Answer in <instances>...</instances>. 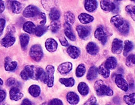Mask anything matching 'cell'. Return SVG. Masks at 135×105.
Segmentation results:
<instances>
[{
	"mask_svg": "<svg viewBox=\"0 0 135 105\" xmlns=\"http://www.w3.org/2000/svg\"><path fill=\"white\" fill-rule=\"evenodd\" d=\"M115 83L117 86L122 90L124 92H127L129 88V85L126 79L123 78L122 75L118 74L115 76Z\"/></svg>",
	"mask_w": 135,
	"mask_h": 105,
	"instance_id": "obj_8",
	"label": "cell"
},
{
	"mask_svg": "<svg viewBox=\"0 0 135 105\" xmlns=\"http://www.w3.org/2000/svg\"><path fill=\"white\" fill-rule=\"evenodd\" d=\"M5 9V5H4V2L3 1H1L0 0V14L2 13L4 11Z\"/></svg>",
	"mask_w": 135,
	"mask_h": 105,
	"instance_id": "obj_51",
	"label": "cell"
},
{
	"mask_svg": "<svg viewBox=\"0 0 135 105\" xmlns=\"http://www.w3.org/2000/svg\"><path fill=\"white\" fill-rule=\"evenodd\" d=\"M96 101H97V100H96L95 97L92 96V97L90 98L86 101V103L84 104V105H93V104L96 103Z\"/></svg>",
	"mask_w": 135,
	"mask_h": 105,
	"instance_id": "obj_46",
	"label": "cell"
},
{
	"mask_svg": "<svg viewBox=\"0 0 135 105\" xmlns=\"http://www.w3.org/2000/svg\"><path fill=\"white\" fill-rule=\"evenodd\" d=\"M39 13H40L39 9L37 7L33 6V5H29L24 9L23 16L25 18H30L35 17Z\"/></svg>",
	"mask_w": 135,
	"mask_h": 105,
	"instance_id": "obj_7",
	"label": "cell"
},
{
	"mask_svg": "<svg viewBox=\"0 0 135 105\" xmlns=\"http://www.w3.org/2000/svg\"><path fill=\"white\" fill-rule=\"evenodd\" d=\"M97 73L101 74L103 78H109L110 75V72L108 69H107L105 66L104 64H102L97 68Z\"/></svg>",
	"mask_w": 135,
	"mask_h": 105,
	"instance_id": "obj_27",
	"label": "cell"
},
{
	"mask_svg": "<svg viewBox=\"0 0 135 105\" xmlns=\"http://www.w3.org/2000/svg\"><path fill=\"white\" fill-rule=\"evenodd\" d=\"M18 84V82L14 78H10L7 79L6 84L8 86H12V87H17L16 84Z\"/></svg>",
	"mask_w": 135,
	"mask_h": 105,
	"instance_id": "obj_43",
	"label": "cell"
},
{
	"mask_svg": "<svg viewBox=\"0 0 135 105\" xmlns=\"http://www.w3.org/2000/svg\"><path fill=\"white\" fill-rule=\"evenodd\" d=\"M49 105H64L61 100L58 98H54L49 102Z\"/></svg>",
	"mask_w": 135,
	"mask_h": 105,
	"instance_id": "obj_44",
	"label": "cell"
},
{
	"mask_svg": "<svg viewBox=\"0 0 135 105\" xmlns=\"http://www.w3.org/2000/svg\"><path fill=\"white\" fill-rule=\"evenodd\" d=\"M60 43H61V45L64 46V47H67V46H68V44H69V43H68V41L66 40V38H65L64 37L60 38Z\"/></svg>",
	"mask_w": 135,
	"mask_h": 105,
	"instance_id": "obj_48",
	"label": "cell"
},
{
	"mask_svg": "<svg viewBox=\"0 0 135 105\" xmlns=\"http://www.w3.org/2000/svg\"><path fill=\"white\" fill-rule=\"evenodd\" d=\"M97 2L94 0H86L84 2L85 9L89 12H93L97 9Z\"/></svg>",
	"mask_w": 135,
	"mask_h": 105,
	"instance_id": "obj_20",
	"label": "cell"
},
{
	"mask_svg": "<svg viewBox=\"0 0 135 105\" xmlns=\"http://www.w3.org/2000/svg\"><path fill=\"white\" fill-rule=\"evenodd\" d=\"M78 90L80 94L83 96H86L89 92V88L86 83L80 82L78 85Z\"/></svg>",
	"mask_w": 135,
	"mask_h": 105,
	"instance_id": "obj_26",
	"label": "cell"
},
{
	"mask_svg": "<svg viewBox=\"0 0 135 105\" xmlns=\"http://www.w3.org/2000/svg\"><path fill=\"white\" fill-rule=\"evenodd\" d=\"M41 105H49V104L46 103V102H43V103H42Z\"/></svg>",
	"mask_w": 135,
	"mask_h": 105,
	"instance_id": "obj_53",
	"label": "cell"
},
{
	"mask_svg": "<svg viewBox=\"0 0 135 105\" xmlns=\"http://www.w3.org/2000/svg\"><path fill=\"white\" fill-rule=\"evenodd\" d=\"M3 80H2V79H1V78H0V86H2L3 85Z\"/></svg>",
	"mask_w": 135,
	"mask_h": 105,
	"instance_id": "obj_52",
	"label": "cell"
},
{
	"mask_svg": "<svg viewBox=\"0 0 135 105\" xmlns=\"http://www.w3.org/2000/svg\"><path fill=\"white\" fill-rule=\"evenodd\" d=\"M54 67L51 65H48L45 69V84H47L48 87L51 88L54 86Z\"/></svg>",
	"mask_w": 135,
	"mask_h": 105,
	"instance_id": "obj_5",
	"label": "cell"
},
{
	"mask_svg": "<svg viewBox=\"0 0 135 105\" xmlns=\"http://www.w3.org/2000/svg\"><path fill=\"white\" fill-rule=\"evenodd\" d=\"M105 66L108 69H114L117 66V59L114 57H109L104 63Z\"/></svg>",
	"mask_w": 135,
	"mask_h": 105,
	"instance_id": "obj_23",
	"label": "cell"
},
{
	"mask_svg": "<svg viewBox=\"0 0 135 105\" xmlns=\"http://www.w3.org/2000/svg\"><path fill=\"white\" fill-rule=\"evenodd\" d=\"M36 80H39L45 82V71H44L43 68L38 67V68L37 69Z\"/></svg>",
	"mask_w": 135,
	"mask_h": 105,
	"instance_id": "obj_34",
	"label": "cell"
},
{
	"mask_svg": "<svg viewBox=\"0 0 135 105\" xmlns=\"http://www.w3.org/2000/svg\"><path fill=\"white\" fill-rule=\"evenodd\" d=\"M86 72V67L84 66V64H80L77 67L76 70V75L78 78L83 77Z\"/></svg>",
	"mask_w": 135,
	"mask_h": 105,
	"instance_id": "obj_38",
	"label": "cell"
},
{
	"mask_svg": "<svg viewBox=\"0 0 135 105\" xmlns=\"http://www.w3.org/2000/svg\"><path fill=\"white\" fill-rule=\"evenodd\" d=\"M128 14H130L132 20L135 21V6L134 5H128L125 8Z\"/></svg>",
	"mask_w": 135,
	"mask_h": 105,
	"instance_id": "obj_42",
	"label": "cell"
},
{
	"mask_svg": "<svg viewBox=\"0 0 135 105\" xmlns=\"http://www.w3.org/2000/svg\"><path fill=\"white\" fill-rule=\"evenodd\" d=\"M60 82L61 84L64 85L66 87L68 88H70L72 87L75 84V80L73 78H60Z\"/></svg>",
	"mask_w": 135,
	"mask_h": 105,
	"instance_id": "obj_31",
	"label": "cell"
},
{
	"mask_svg": "<svg viewBox=\"0 0 135 105\" xmlns=\"http://www.w3.org/2000/svg\"><path fill=\"white\" fill-rule=\"evenodd\" d=\"M86 49L88 53L90 55H95L98 53L99 48L96 43H93V42H90L86 45Z\"/></svg>",
	"mask_w": 135,
	"mask_h": 105,
	"instance_id": "obj_18",
	"label": "cell"
},
{
	"mask_svg": "<svg viewBox=\"0 0 135 105\" xmlns=\"http://www.w3.org/2000/svg\"><path fill=\"white\" fill-rule=\"evenodd\" d=\"M101 8L105 12H114L115 11L117 8L116 2H112V1H101L100 2Z\"/></svg>",
	"mask_w": 135,
	"mask_h": 105,
	"instance_id": "obj_9",
	"label": "cell"
},
{
	"mask_svg": "<svg viewBox=\"0 0 135 105\" xmlns=\"http://www.w3.org/2000/svg\"><path fill=\"white\" fill-rule=\"evenodd\" d=\"M6 25V20L3 18H0V36L2 34Z\"/></svg>",
	"mask_w": 135,
	"mask_h": 105,
	"instance_id": "obj_45",
	"label": "cell"
},
{
	"mask_svg": "<svg viewBox=\"0 0 135 105\" xmlns=\"http://www.w3.org/2000/svg\"><path fill=\"white\" fill-rule=\"evenodd\" d=\"M60 17V11L57 8H54L51 9L49 12V18L51 21H57Z\"/></svg>",
	"mask_w": 135,
	"mask_h": 105,
	"instance_id": "obj_30",
	"label": "cell"
},
{
	"mask_svg": "<svg viewBox=\"0 0 135 105\" xmlns=\"http://www.w3.org/2000/svg\"><path fill=\"white\" fill-rule=\"evenodd\" d=\"M123 49V42L120 39L114 38L112 42V51L114 54H120Z\"/></svg>",
	"mask_w": 135,
	"mask_h": 105,
	"instance_id": "obj_11",
	"label": "cell"
},
{
	"mask_svg": "<svg viewBox=\"0 0 135 105\" xmlns=\"http://www.w3.org/2000/svg\"><path fill=\"white\" fill-rule=\"evenodd\" d=\"M95 90L98 96H112L114 94L113 90L103 80H98L95 83Z\"/></svg>",
	"mask_w": 135,
	"mask_h": 105,
	"instance_id": "obj_2",
	"label": "cell"
},
{
	"mask_svg": "<svg viewBox=\"0 0 135 105\" xmlns=\"http://www.w3.org/2000/svg\"><path fill=\"white\" fill-rule=\"evenodd\" d=\"M29 36L26 34H22L20 36V45L23 49H26L28 44L29 43Z\"/></svg>",
	"mask_w": 135,
	"mask_h": 105,
	"instance_id": "obj_29",
	"label": "cell"
},
{
	"mask_svg": "<svg viewBox=\"0 0 135 105\" xmlns=\"http://www.w3.org/2000/svg\"><path fill=\"white\" fill-rule=\"evenodd\" d=\"M66 99L68 103L72 105H76L79 102V96L74 92H69L66 95Z\"/></svg>",
	"mask_w": 135,
	"mask_h": 105,
	"instance_id": "obj_17",
	"label": "cell"
},
{
	"mask_svg": "<svg viewBox=\"0 0 135 105\" xmlns=\"http://www.w3.org/2000/svg\"><path fill=\"white\" fill-rule=\"evenodd\" d=\"M78 20L83 24H86L88 23H90L93 21L94 18L92 16L86 13H82L78 16Z\"/></svg>",
	"mask_w": 135,
	"mask_h": 105,
	"instance_id": "obj_22",
	"label": "cell"
},
{
	"mask_svg": "<svg viewBox=\"0 0 135 105\" xmlns=\"http://www.w3.org/2000/svg\"><path fill=\"white\" fill-rule=\"evenodd\" d=\"M124 101L128 105H134L135 104V92L130 94L128 95H125L123 98Z\"/></svg>",
	"mask_w": 135,
	"mask_h": 105,
	"instance_id": "obj_33",
	"label": "cell"
},
{
	"mask_svg": "<svg viewBox=\"0 0 135 105\" xmlns=\"http://www.w3.org/2000/svg\"><path fill=\"white\" fill-rule=\"evenodd\" d=\"M64 33L66 37L68 38H69L70 41H74L76 40V37L74 34V32L72 31V27L69 24H66V23L64 24Z\"/></svg>",
	"mask_w": 135,
	"mask_h": 105,
	"instance_id": "obj_21",
	"label": "cell"
},
{
	"mask_svg": "<svg viewBox=\"0 0 135 105\" xmlns=\"http://www.w3.org/2000/svg\"><path fill=\"white\" fill-rule=\"evenodd\" d=\"M37 69L34 66H26L20 73V76L24 80H28L30 78L36 79Z\"/></svg>",
	"mask_w": 135,
	"mask_h": 105,
	"instance_id": "obj_3",
	"label": "cell"
},
{
	"mask_svg": "<svg viewBox=\"0 0 135 105\" xmlns=\"http://www.w3.org/2000/svg\"><path fill=\"white\" fill-rule=\"evenodd\" d=\"M47 31V27H46V26H38L36 27L35 33L37 37H41L42 35H43Z\"/></svg>",
	"mask_w": 135,
	"mask_h": 105,
	"instance_id": "obj_40",
	"label": "cell"
},
{
	"mask_svg": "<svg viewBox=\"0 0 135 105\" xmlns=\"http://www.w3.org/2000/svg\"><path fill=\"white\" fill-rule=\"evenodd\" d=\"M45 48L47 49V50L51 53L55 51L57 49V43L54 38H48L45 41Z\"/></svg>",
	"mask_w": 135,
	"mask_h": 105,
	"instance_id": "obj_15",
	"label": "cell"
},
{
	"mask_svg": "<svg viewBox=\"0 0 135 105\" xmlns=\"http://www.w3.org/2000/svg\"><path fill=\"white\" fill-rule=\"evenodd\" d=\"M6 93L5 92V90L0 89V102H3L6 98Z\"/></svg>",
	"mask_w": 135,
	"mask_h": 105,
	"instance_id": "obj_47",
	"label": "cell"
},
{
	"mask_svg": "<svg viewBox=\"0 0 135 105\" xmlns=\"http://www.w3.org/2000/svg\"><path fill=\"white\" fill-rule=\"evenodd\" d=\"M67 52L69 56L72 59H77L80 55V50L76 47L70 46L67 49Z\"/></svg>",
	"mask_w": 135,
	"mask_h": 105,
	"instance_id": "obj_19",
	"label": "cell"
},
{
	"mask_svg": "<svg viewBox=\"0 0 135 105\" xmlns=\"http://www.w3.org/2000/svg\"><path fill=\"white\" fill-rule=\"evenodd\" d=\"M60 27H61V24H60V22L58 20L57 21H52L51 23L50 26H49L50 30L54 33L57 32L60 30Z\"/></svg>",
	"mask_w": 135,
	"mask_h": 105,
	"instance_id": "obj_39",
	"label": "cell"
},
{
	"mask_svg": "<svg viewBox=\"0 0 135 105\" xmlns=\"http://www.w3.org/2000/svg\"><path fill=\"white\" fill-rule=\"evenodd\" d=\"M9 97L12 101H18L23 97V94L18 87H12L9 90Z\"/></svg>",
	"mask_w": 135,
	"mask_h": 105,
	"instance_id": "obj_13",
	"label": "cell"
},
{
	"mask_svg": "<svg viewBox=\"0 0 135 105\" xmlns=\"http://www.w3.org/2000/svg\"><path fill=\"white\" fill-rule=\"evenodd\" d=\"M18 63L16 61H12L9 57H6L5 59V69L8 72H13L16 69Z\"/></svg>",
	"mask_w": 135,
	"mask_h": 105,
	"instance_id": "obj_16",
	"label": "cell"
},
{
	"mask_svg": "<svg viewBox=\"0 0 135 105\" xmlns=\"http://www.w3.org/2000/svg\"><path fill=\"white\" fill-rule=\"evenodd\" d=\"M35 20L38 21L39 26H44L45 24L46 23V16L45 14L43 13H39L35 16Z\"/></svg>",
	"mask_w": 135,
	"mask_h": 105,
	"instance_id": "obj_37",
	"label": "cell"
},
{
	"mask_svg": "<svg viewBox=\"0 0 135 105\" xmlns=\"http://www.w3.org/2000/svg\"><path fill=\"white\" fill-rule=\"evenodd\" d=\"M126 65L128 67H132L135 66V54H131L127 57Z\"/></svg>",
	"mask_w": 135,
	"mask_h": 105,
	"instance_id": "obj_41",
	"label": "cell"
},
{
	"mask_svg": "<svg viewBox=\"0 0 135 105\" xmlns=\"http://www.w3.org/2000/svg\"><path fill=\"white\" fill-rule=\"evenodd\" d=\"M65 20H66V23L69 24L70 26H72L74 23V20H75V17H74V14L71 12H66L64 15Z\"/></svg>",
	"mask_w": 135,
	"mask_h": 105,
	"instance_id": "obj_32",
	"label": "cell"
},
{
	"mask_svg": "<svg viewBox=\"0 0 135 105\" xmlns=\"http://www.w3.org/2000/svg\"><path fill=\"white\" fill-rule=\"evenodd\" d=\"M133 2H134V3H135V0H134V1H133Z\"/></svg>",
	"mask_w": 135,
	"mask_h": 105,
	"instance_id": "obj_55",
	"label": "cell"
},
{
	"mask_svg": "<svg viewBox=\"0 0 135 105\" xmlns=\"http://www.w3.org/2000/svg\"><path fill=\"white\" fill-rule=\"evenodd\" d=\"M76 31L78 34L82 39H86L91 34V28L89 26H84L83 25L77 26Z\"/></svg>",
	"mask_w": 135,
	"mask_h": 105,
	"instance_id": "obj_10",
	"label": "cell"
},
{
	"mask_svg": "<svg viewBox=\"0 0 135 105\" xmlns=\"http://www.w3.org/2000/svg\"><path fill=\"white\" fill-rule=\"evenodd\" d=\"M95 37L97 38L98 41L101 42V43L103 44H105L108 41V34L104 28L103 26H100V27L97 28V30L95 32Z\"/></svg>",
	"mask_w": 135,
	"mask_h": 105,
	"instance_id": "obj_6",
	"label": "cell"
},
{
	"mask_svg": "<svg viewBox=\"0 0 135 105\" xmlns=\"http://www.w3.org/2000/svg\"><path fill=\"white\" fill-rule=\"evenodd\" d=\"M108 105H109V104H108Z\"/></svg>",
	"mask_w": 135,
	"mask_h": 105,
	"instance_id": "obj_56",
	"label": "cell"
},
{
	"mask_svg": "<svg viewBox=\"0 0 135 105\" xmlns=\"http://www.w3.org/2000/svg\"><path fill=\"white\" fill-rule=\"evenodd\" d=\"M15 32V28L13 25H10V26H8V34H13V33Z\"/></svg>",
	"mask_w": 135,
	"mask_h": 105,
	"instance_id": "obj_49",
	"label": "cell"
},
{
	"mask_svg": "<svg viewBox=\"0 0 135 105\" xmlns=\"http://www.w3.org/2000/svg\"><path fill=\"white\" fill-rule=\"evenodd\" d=\"M11 8L13 12L15 14H19L22 9V4L18 1H13L11 3Z\"/></svg>",
	"mask_w": 135,
	"mask_h": 105,
	"instance_id": "obj_35",
	"label": "cell"
},
{
	"mask_svg": "<svg viewBox=\"0 0 135 105\" xmlns=\"http://www.w3.org/2000/svg\"><path fill=\"white\" fill-rule=\"evenodd\" d=\"M93 105H97V104L96 103H95V104H93Z\"/></svg>",
	"mask_w": 135,
	"mask_h": 105,
	"instance_id": "obj_54",
	"label": "cell"
},
{
	"mask_svg": "<svg viewBox=\"0 0 135 105\" xmlns=\"http://www.w3.org/2000/svg\"><path fill=\"white\" fill-rule=\"evenodd\" d=\"M72 69V64L70 62H65L60 64L57 67V70L61 74H67Z\"/></svg>",
	"mask_w": 135,
	"mask_h": 105,
	"instance_id": "obj_14",
	"label": "cell"
},
{
	"mask_svg": "<svg viewBox=\"0 0 135 105\" xmlns=\"http://www.w3.org/2000/svg\"><path fill=\"white\" fill-rule=\"evenodd\" d=\"M16 42V38L12 34H7L2 40L1 44L4 47H9L12 46Z\"/></svg>",
	"mask_w": 135,
	"mask_h": 105,
	"instance_id": "obj_12",
	"label": "cell"
},
{
	"mask_svg": "<svg viewBox=\"0 0 135 105\" xmlns=\"http://www.w3.org/2000/svg\"><path fill=\"white\" fill-rule=\"evenodd\" d=\"M36 29L35 24L32 22H26L23 24V30L27 33L32 34L35 33Z\"/></svg>",
	"mask_w": 135,
	"mask_h": 105,
	"instance_id": "obj_24",
	"label": "cell"
},
{
	"mask_svg": "<svg viewBox=\"0 0 135 105\" xmlns=\"http://www.w3.org/2000/svg\"><path fill=\"white\" fill-rule=\"evenodd\" d=\"M30 56L34 61H39L43 57V51L41 46L39 44H34L30 49Z\"/></svg>",
	"mask_w": 135,
	"mask_h": 105,
	"instance_id": "obj_4",
	"label": "cell"
},
{
	"mask_svg": "<svg viewBox=\"0 0 135 105\" xmlns=\"http://www.w3.org/2000/svg\"><path fill=\"white\" fill-rule=\"evenodd\" d=\"M28 92L30 94L35 98L38 97L41 94V88L40 87L37 85H32L29 87L28 88Z\"/></svg>",
	"mask_w": 135,
	"mask_h": 105,
	"instance_id": "obj_25",
	"label": "cell"
},
{
	"mask_svg": "<svg viewBox=\"0 0 135 105\" xmlns=\"http://www.w3.org/2000/svg\"><path fill=\"white\" fill-rule=\"evenodd\" d=\"M134 47V44L132 42L128 40H126L124 42V55L127 56L128 53L132 50Z\"/></svg>",
	"mask_w": 135,
	"mask_h": 105,
	"instance_id": "obj_36",
	"label": "cell"
},
{
	"mask_svg": "<svg viewBox=\"0 0 135 105\" xmlns=\"http://www.w3.org/2000/svg\"><path fill=\"white\" fill-rule=\"evenodd\" d=\"M97 68L95 66H92L91 68L89 69V72H88L86 78L89 80L91 81L95 79L97 76Z\"/></svg>",
	"mask_w": 135,
	"mask_h": 105,
	"instance_id": "obj_28",
	"label": "cell"
},
{
	"mask_svg": "<svg viewBox=\"0 0 135 105\" xmlns=\"http://www.w3.org/2000/svg\"><path fill=\"white\" fill-rule=\"evenodd\" d=\"M110 22L122 34L126 35L129 32L130 26L128 22L124 20L121 16H114L111 18Z\"/></svg>",
	"mask_w": 135,
	"mask_h": 105,
	"instance_id": "obj_1",
	"label": "cell"
},
{
	"mask_svg": "<svg viewBox=\"0 0 135 105\" xmlns=\"http://www.w3.org/2000/svg\"><path fill=\"white\" fill-rule=\"evenodd\" d=\"M21 105H32V102H31V101H29L28 98L24 99L23 101L22 102Z\"/></svg>",
	"mask_w": 135,
	"mask_h": 105,
	"instance_id": "obj_50",
	"label": "cell"
}]
</instances>
